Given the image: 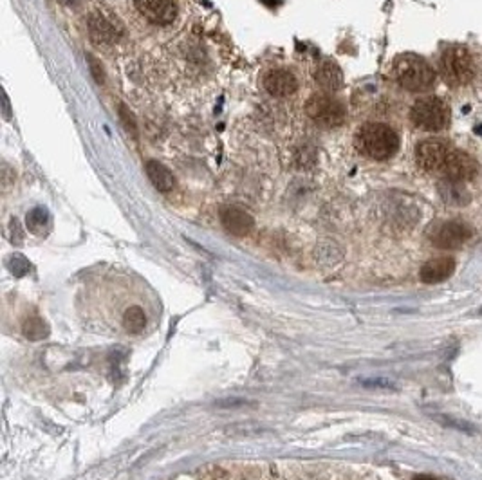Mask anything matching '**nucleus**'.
I'll use <instances>...</instances> for the list:
<instances>
[{"label":"nucleus","instance_id":"nucleus-18","mask_svg":"<svg viewBox=\"0 0 482 480\" xmlns=\"http://www.w3.org/2000/svg\"><path fill=\"white\" fill-rule=\"evenodd\" d=\"M22 332L31 342H38V339H44L49 336V327H47V323L44 322L42 318H30V320H25Z\"/></svg>","mask_w":482,"mask_h":480},{"label":"nucleus","instance_id":"nucleus-2","mask_svg":"<svg viewBox=\"0 0 482 480\" xmlns=\"http://www.w3.org/2000/svg\"><path fill=\"white\" fill-rule=\"evenodd\" d=\"M394 79L405 91L424 92L434 87L436 71L424 58L417 55H401L392 65Z\"/></svg>","mask_w":482,"mask_h":480},{"label":"nucleus","instance_id":"nucleus-17","mask_svg":"<svg viewBox=\"0 0 482 480\" xmlns=\"http://www.w3.org/2000/svg\"><path fill=\"white\" fill-rule=\"evenodd\" d=\"M145 325H147V314H145V311L141 307L132 305V307H129L125 311V314H123V327H125L129 335H139V332H143Z\"/></svg>","mask_w":482,"mask_h":480},{"label":"nucleus","instance_id":"nucleus-14","mask_svg":"<svg viewBox=\"0 0 482 480\" xmlns=\"http://www.w3.org/2000/svg\"><path fill=\"white\" fill-rule=\"evenodd\" d=\"M89 33L96 44H114L118 40V27L107 20L103 15L94 13L89 20Z\"/></svg>","mask_w":482,"mask_h":480},{"label":"nucleus","instance_id":"nucleus-6","mask_svg":"<svg viewBox=\"0 0 482 480\" xmlns=\"http://www.w3.org/2000/svg\"><path fill=\"white\" fill-rule=\"evenodd\" d=\"M307 114L315 123L325 127V129H334L345 122V107L329 94H316L307 103Z\"/></svg>","mask_w":482,"mask_h":480},{"label":"nucleus","instance_id":"nucleus-1","mask_svg":"<svg viewBox=\"0 0 482 480\" xmlns=\"http://www.w3.org/2000/svg\"><path fill=\"white\" fill-rule=\"evenodd\" d=\"M354 143L360 154L374 161H386L399 148L398 134L383 123H367L360 127Z\"/></svg>","mask_w":482,"mask_h":480},{"label":"nucleus","instance_id":"nucleus-10","mask_svg":"<svg viewBox=\"0 0 482 480\" xmlns=\"http://www.w3.org/2000/svg\"><path fill=\"white\" fill-rule=\"evenodd\" d=\"M264 87L271 96L285 98L291 96L298 87V82L293 72L285 71V69H277V71H269L264 76Z\"/></svg>","mask_w":482,"mask_h":480},{"label":"nucleus","instance_id":"nucleus-12","mask_svg":"<svg viewBox=\"0 0 482 480\" xmlns=\"http://www.w3.org/2000/svg\"><path fill=\"white\" fill-rule=\"evenodd\" d=\"M453 269H455V262L450 257H441V259L428 260L421 268V280L424 284H439V282H445L452 276Z\"/></svg>","mask_w":482,"mask_h":480},{"label":"nucleus","instance_id":"nucleus-7","mask_svg":"<svg viewBox=\"0 0 482 480\" xmlns=\"http://www.w3.org/2000/svg\"><path fill=\"white\" fill-rule=\"evenodd\" d=\"M478 174V163L471 157L470 154L453 148L452 154L448 157L445 170H443V177L448 181H455V183H466V181L475 179Z\"/></svg>","mask_w":482,"mask_h":480},{"label":"nucleus","instance_id":"nucleus-9","mask_svg":"<svg viewBox=\"0 0 482 480\" xmlns=\"http://www.w3.org/2000/svg\"><path fill=\"white\" fill-rule=\"evenodd\" d=\"M136 8L141 15L154 24H170L176 18L174 0H134Z\"/></svg>","mask_w":482,"mask_h":480},{"label":"nucleus","instance_id":"nucleus-5","mask_svg":"<svg viewBox=\"0 0 482 480\" xmlns=\"http://www.w3.org/2000/svg\"><path fill=\"white\" fill-rule=\"evenodd\" d=\"M453 146L445 139H426L415 146V161L421 170L428 174H441L445 170Z\"/></svg>","mask_w":482,"mask_h":480},{"label":"nucleus","instance_id":"nucleus-21","mask_svg":"<svg viewBox=\"0 0 482 480\" xmlns=\"http://www.w3.org/2000/svg\"><path fill=\"white\" fill-rule=\"evenodd\" d=\"M414 480H437V479L432 475H417Z\"/></svg>","mask_w":482,"mask_h":480},{"label":"nucleus","instance_id":"nucleus-3","mask_svg":"<svg viewBox=\"0 0 482 480\" xmlns=\"http://www.w3.org/2000/svg\"><path fill=\"white\" fill-rule=\"evenodd\" d=\"M441 74L450 87L470 84L475 74L474 56L464 46H450L441 55Z\"/></svg>","mask_w":482,"mask_h":480},{"label":"nucleus","instance_id":"nucleus-15","mask_svg":"<svg viewBox=\"0 0 482 480\" xmlns=\"http://www.w3.org/2000/svg\"><path fill=\"white\" fill-rule=\"evenodd\" d=\"M145 170H147V176L148 179H150V183L154 184L159 192H170V190L176 186V179H174V176L170 174V170H168L164 164H161L159 161H148Z\"/></svg>","mask_w":482,"mask_h":480},{"label":"nucleus","instance_id":"nucleus-4","mask_svg":"<svg viewBox=\"0 0 482 480\" xmlns=\"http://www.w3.org/2000/svg\"><path fill=\"white\" fill-rule=\"evenodd\" d=\"M410 119L417 129L426 130V132H439V130L448 129L450 122H452V110L441 98H421L412 107Z\"/></svg>","mask_w":482,"mask_h":480},{"label":"nucleus","instance_id":"nucleus-13","mask_svg":"<svg viewBox=\"0 0 482 480\" xmlns=\"http://www.w3.org/2000/svg\"><path fill=\"white\" fill-rule=\"evenodd\" d=\"M315 79L318 82V85L323 91L334 92L344 84V74H341V69L332 60H323V62L318 63V67H316Z\"/></svg>","mask_w":482,"mask_h":480},{"label":"nucleus","instance_id":"nucleus-11","mask_svg":"<svg viewBox=\"0 0 482 480\" xmlns=\"http://www.w3.org/2000/svg\"><path fill=\"white\" fill-rule=\"evenodd\" d=\"M221 221H223V226L226 228L228 233L237 235V237H244L253 230L252 215L244 209L235 208V206L224 208L221 212Z\"/></svg>","mask_w":482,"mask_h":480},{"label":"nucleus","instance_id":"nucleus-16","mask_svg":"<svg viewBox=\"0 0 482 480\" xmlns=\"http://www.w3.org/2000/svg\"><path fill=\"white\" fill-rule=\"evenodd\" d=\"M439 195L448 206H466L470 202V193L466 192L462 183H455V181H443L439 184Z\"/></svg>","mask_w":482,"mask_h":480},{"label":"nucleus","instance_id":"nucleus-19","mask_svg":"<svg viewBox=\"0 0 482 480\" xmlns=\"http://www.w3.org/2000/svg\"><path fill=\"white\" fill-rule=\"evenodd\" d=\"M27 226L30 230L37 235H44L49 228V215H47L46 209H34L27 215Z\"/></svg>","mask_w":482,"mask_h":480},{"label":"nucleus","instance_id":"nucleus-8","mask_svg":"<svg viewBox=\"0 0 482 480\" xmlns=\"http://www.w3.org/2000/svg\"><path fill=\"white\" fill-rule=\"evenodd\" d=\"M470 237L471 230L468 226L459 221H450L437 228L432 237V242L434 246L441 247V249H457Z\"/></svg>","mask_w":482,"mask_h":480},{"label":"nucleus","instance_id":"nucleus-20","mask_svg":"<svg viewBox=\"0 0 482 480\" xmlns=\"http://www.w3.org/2000/svg\"><path fill=\"white\" fill-rule=\"evenodd\" d=\"M91 60V67H93V72H94V76H96V79L101 84V79H103V74H100V71H101V67H98V63L94 62L93 58H89Z\"/></svg>","mask_w":482,"mask_h":480}]
</instances>
